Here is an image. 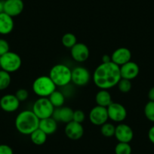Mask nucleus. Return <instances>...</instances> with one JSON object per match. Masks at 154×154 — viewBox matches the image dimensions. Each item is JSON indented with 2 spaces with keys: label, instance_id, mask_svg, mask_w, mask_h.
<instances>
[{
  "label": "nucleus",
  "instance_id": "f257e3e1",
  "mask_svg": "<svg viewBox=\"0 0 154 154\" xmlns=\"http://www.w3.org/2000/svg\"><path fill=\"white\" fill-rule=\"evenodd\" d=\"M121 79L119 66L112 61L99 64L92 75L94 85L100 89H110L116 86Z\"/></svg>",
  "mask_w": 154,
  "mask_h": 154
},
{
  "label": "nucleus",
  "instance_id": "f03ea898",
  "mask_svg": "<svg viewBox=\"0 0 154 154\" xmlns=\"http://www.w3.org/2000/svg\"><path fill=\"white\" fill-rule=\"evenodd\" d=\"M40 119L35 115L32 109H25L17 114L14 121V125L19 133L23 135H30L38 128Z\"/></svg>",
  "mask_w": 154,
  "mask_h": 154
},
{
  "label": "nucleus",
  "instance_id": "7ed1b4c3",
  "mask_svg": "<svg viewBox=\"0 0 154 154\" xmlns=\"http://www.w3.org/2000/svg\"><path fill=\"white\" fill-rule=\"evenodd\" d=\"M49 77L57 87H65L71 82L72 69L64 63H57L51 68Z\"/></svg>",
  "mask_w": 154,
  "mask_h": 154
},
{
  "label": "nucleus",
  "instance_id": "20e7f679",
  "mask_svg": "<svg viewBox=\"0 0 154 154\" xmlns=\"http://www.w3.org/2000/svg\"><path fill=\"white\" fill-rule=\"evenodd\" d=\"M57 88L49 75L37 77L32 85V91L38 97H48Z\"/></svg>",
  "mask_w": 154,
  "mask_h": 154
},
{
  "label": "nucleus",
  "instance_id": "39448f33",
  "mask_svg": "<svg viewBox=\"0 0 154 154\" xmlns=\"http://www.w3.org/2000/svg\"><path fill=\"white\" fill-rule=\"evenodd\" d=\"M54 109L48 97H38L32 106V111L39 119L51 117Z\"/></svg>",
  "mask_w": 154,
  "mask_h": 154
},
{
  "label": "nucleus",
  "instance_id": "423d86ee",
  "mask_svg": "<svg viewBox=\"0 0 154 154\" xmlns=\"http://www.w3.org/2000/svg\"><path fill=\"white\" fill-rule=\"evenodd\" d=\"M22 65V59L18 54L9 51L1 56L0 68L9 73L17 72Z\"/></svg>",
  "mask_w": 154,
  "mask_h": 154
},
{
  "label": "nucleus",
  "instance_id": "0eeeda50",
  "mask_svg": "<svg viewBox=\"0 0 154 154\" xmlns=\"http://www.w3.org/2000/svg\"><path fill=\"white\" fill-rule=\"evenodd\" d=\"M92 79L89 70L84 66H76L72 69L71 82L76 86L82 87L88 85Z\"/></svg>",
  "mask_w": 154,
  "mask_h": 154
},
{
  "label": "nucleus",
  "instance_id": "6e6552de",
  "mask_svg": "<svg viewBox=\"0 0 154 154\" xmlns=\"http://www.w3.org/2000/svg\"><path fill=\"white\" fill-rule=\"evenodd\" d=\"M109 119L114 122H123L127 117V110L125 106L117 102H112L106 107Z\"/></svg>",
  "mask_w": 154,
  "mask_h": 154
},
{
  "label": "nucleus",
  "instance_id": "1a4fd4ad",
  "mask_svg": "<svg viewBox=\"0 0 154 154\" xmlns=\"http://www.w3.org/2000/svg\"><path fill=\"white\" fill-rule=\"evenodd\" d=\"M109 119L106 107L96 105L89 112V120L93 125L101 126Z\"/></svg>",
  "mask_w": 154,
  "mask_h": 154
},
{
  "label": "nucleus",
  "instance_id": "9d476101",
  "mask_svg": "<svg viewBox=\"0 0 154 154\" xmlns=\"http://www.w3.org/2000/svg\"><path fill=\"white\" fill-rule=\"evenodd\" d=\"M70 55L75 61L78 63H83L89 57V48L85 44L77 42L73 47L70 48Z\"/></svg>",
  "mask_w": 154,
  "mask_h": 154
},
{
  "label": "nucleus",
  "instance_id": "9b49d317",
  "mask_svg": "<svg viewBox=\"0 0 154 154\" xmlns=\"http://www.w3.org/2000/svg\"><path fill=\"white\" fill-rule=\"evenodd\" d=\"M114 137L118 142L130 143L134 137V131L129 125L121 122L116 126Z\"/></svg>",
  "mask_w": 154,
  "mask_h": 154
},
{
  "label": "nucleus",
  "instance_id": "f8f14e48",
  "mask_svg": "<svg viewBox=\"0 0 154 154\" xmlns=\"http://www.w3.org/2000/svg\"><path fill=\"white\" fill-rule=\"evenodd\" d=\"M64 133L66 137L72 140H77L82 138L84 134V128L82 123L71 121L66 124Z\"/></svg>",
  "mask_w": 154,
  "mask_h": 154
},
{
  "label": "nucleus",
  "instance_id": "ddd939ff",
  "mask_svg": "<svg viewBox=\"0 0 154 154\" xmlns=\"http://www.w3.org/2000/svg\"><path fill=\"white\" fill-rule=\"evenodd\" d=\"M20 103L15 94H7L0 99V107L5 112H13L18 109Z\"/></svg>",
  "mask_w": 154,
  "mask_h": 154
},
{
  "label": "nucleus",
  "instance_id": "4468645a",
  "mask_svg": "<svg viewBox=\"0 0 154 154\" xmlns=\"http://www.w3.org/2000/svg\"><path fill=\"white\" fill-rule=\"evenodd\" d=\"M23 0H5L4 1V12L11 17H17L23 11Z\"/></svg>",
  "mask_w": 154,
  "mask_h": 154
},
{
  "label": "nucleus",
  "instance_id": "2eb2a0df",
  "mask_svg": "<svg viewBox=\"0 0 154 154\" xmlns=\"http://www.w3.org/2000/svg\"><path fill=\"white\" fill-rule=\"evenodd\" d=\"M131 59V52L128 48L120 47L116 49L111 54V61L118 66L128 63Z\"/></svg>",
  "mask_w": 154,
  "mask_h": 154
},
{
  "label": "nucleus",
  "instance_id": "dca6fc26",
  "mask_svg": "<svg viewBox=\"0 0 154 154\" xmlns=\"http://www.w3.org/2000/svg\"><path fill=\"white\" fill-rule=\"evenodd\" d=\"M119 68H120V74L122 79H128L131 81L135 79L140 72L138 64L131 60L120 66Z\"/></svg>",
  "mask_w": 154,
  "mask_h": 154
},
{
  "label": "nucleus",
  "instance_id": "f3484780",
  "mask_svg": "<svg viewBox=\"0 0 154 154\" xmlns=\"http://www.w3.org/2000/svg\"><path fill=\"white\" fill-rule=\"evenodd\" d=\"M74 110L69 106H61L59 108H55L51 117L55 119L57 122L68 123L72 121Z\"/></svg>",
  "mask_w": 154,
  "mask_h": 154
},
{
  "label": "nucleus",
  "instance_id": "a211bd4d",
  "mask_svg": "<svg viewBox=\"0 0 154 154\" xmlns=\"http://www.w3.org/2000/svg\"><path fill=\"white\" fill-rule=\"evenodd\" d=\"M14 23L13 17L2 12L0 14V34L8 35L14 29Z\"/></svg>",
  "mask_w": 154,
  "mask_h": 154
},
{
  "label": "nucleus",
  "instance_id": "6ab92c4d",
  "mask_svg": "<svg viewBox=\"0 0 154 154\" xmlns=\"http://www.w3.org/2000/svg\"><path fill=\"white\" fill-rule=\"evenodd\" d=\"M38 128H40L47 135H50L55 133V131H57V122L52 117L40 119L38 124Z\"/></svg>",
  "mask_w": 154,
  "mask_h": 154
},
{
  "label": "nucleus",
  "instance_id": "aec40b11",
  "mask_svg": "<svg viewBox=\"0 0 154 154\" xmlns=\"http://www.w3.org/2000/svg\"><path fill=\"white\" fill-rule=\"evenodd\" d=\"M95 102L98 106L107 107L113 101L108 90L100 89L95 95Z\"/></svg>",
  "mask_w": 154,
  "mask_h": 154
},
{
  "label": "nucleus",
  "instance_id": "412c9836",
  "mask_svg": "<svg viewBox=\"0 0 154 154\" xmlns=\"http://www.w3.org/2000/svg\"><path fill=\"white\" fill-rule=\"evenodd\" d=\"M66 96L64 95L62 91L55 90L51 95L48 97V99L51 101V104L54 106V108H59L63 106L65 103Z\"/></svg>",
  "mask_w": 154,
  "mask_h": 154
},
{
  "label": "nucleus",
  "instance_id": "4be33fe9",
  "mask_svg": "<svg viewBox=\"0 0 154 154\" xmlns=\"http://www.w3.org/2000/svg\"><path fill=\"white\" fill-rule=\"evenodd\" d=\"M30 140L35 145L37 146H41L43 145L47 140V135L44 131H42L40 128H37L36 130L33 131L32 134H30Z\"/></svg>",
  "mask_w": 154,
  "mask_h": 154
},
{
  "label": "nucleus",
  "instance_id": "5701e85b",
  "mask_svg": "<svg viewBox=\"0 0 154 154\" xmlns=\"http://www.w3.org/2000/svg\"><path fill=\"white\" fill-rule=\"evenodd\" d=\"M61 42L65 48L70 49L77 43L76 36L72 32H66L62 36Z\"/></svg>",
  "mask_w": 154,
  "mask_h": 154
},
{
  "label": "nucleus",
  "instance_id": "b1692460",
  "mask_svg": "<svg viewBox=\"0 0 154 154\" xmlns=\"http://www.w3.org/2000/svg\"><path fill=\"white\" fill-rule=\"evenodd\" d=\"M11 82V73L0 69V91H3L9 87Z\"/></svg>",
  "mask_w": 154,
  "mask_h": 154
},
{
  "label": "nucleus",
  "instance_id": "393cba45",
  "mask_svg": "<svg viewBox=\"0 0 154 154\" xmlns=\"http://www.w3.org/2000/svg\"><path fill=\"white\" fill-rule=\"evenodd\" d=\"M116 126L111 122H106L100 126V133L105 137H112L115 134Z\"/></svg>",
  "mask_w": 154,
  "mask_h": 154
},
{
  "label": "nucleus",
  "instance_id": "a878e982",
  "mask_svg": "<svg viewBox=\"0 0 154 154\" xmlns=\"http://www.w3.org/2000/svg\"><path fill=\"white\" fill-rule=\"evenodd\" d=\"M132 148L129 143L118 142L115 146V154H131Z\"/></svg>",
  "mask_w": 154,
  "mask_h": 154
},
{
  "label": "nucleus",
  "instance_id": "bb28decb",
  "mask_svg": "<svg viewBox=\"0 0 154 154\" xmlns=\"http://www.w3.org/2000/svg\"><path fill=\"white\" fill-rule=\"evenodd\" d=\"M143 112L146 119L150 122H154V101H148L143 109Z\"/></svg>",
  "mask_w": 154,
  "mask_h": 154
},
{
  "label": "nucleus",
  "instance_id": "cd10ccee",
  "mask_svg": "<svg viewBox=\"0 0 154 154\" xmlns=\"http://www.w3.org/2000/svg\"><path fill=\"white\" fill-rule=\"evenodd\" d=\"M118 88L119 91L122 93H128L131 91V88H132V85H131V80L125 79H121L119 80V83L117 84Z\"/></svg>",
  "mask_w": 154,
  "mask_h": 154
},
{
  "label": "nucleus",
  "instance_id": "c85d7f7f",
  "mask_svg": "<svg viewBox=\"0 0 154 154\" xmlns=\"http://www.w3.org/2000/svg\"><path fill=\"white\" fill-rule=\"evenodd\" d=\"M14 94L20 102L25 101L29 97V92L25 88H19Z\"/></svg>",
  "mask_w": 154,
  "mask_h": 154
},
{
  "label": "nucleus",
  "instance_id": "c756f323",
  "mask_svg": "<svg viewBox=\"0 0 154 154\" xmlns=\"http://www.w3.org/2000/svg\"><path fill=\"white\" fill-rule=\"evenodd\" d=\"M85 119V114L81 109H76L73 112V118L72 121H75L79 123H82Z\"/></svg>",
  "mask_w": 154,
  "mask_h": 154
},
{
  "label": "nucleus",
  "instance_id": "7c9ffc66",
  "mask_svg": "<svg viewBox=\"0 0 154 154\" xmlns=\"http://www.w3.org/2000/svg\"><path fill=\"white\" fill-rule=\"evenodd\" d=\"M10 51V45L8 41L5 38H0V56L6 54Z\"/></svg>",
  "mask_w": 154,
  "mask_h": 154
},
{
  "label": "nucleus",
  "instance_id": "2f4dec72",
  "mask_svg": "<svg viewBox=\"0 0 154 154\" xmlns=\"http://www.w3.org/2000/svg\"><path fill=\"white\" fill-rule=\"evenodd\" d=\"M0 154H14L12 148L7 144H0Z\"/></svg>",
  "mask_w": 154,
  "mask_h": 154
},
{
  "label": "nucleus",
  "instance_id": "473e14b6",
  "mask_svg": "<svg viewBox=\"0 0 154 154\" xmlns=\"http://www.w3.org/2000/svg\"><path fill=\"white\" fill-rule=\"evenodd\" d=\"M148 138L149 141L154 144V125H152L148 131Z\"/></svg>",
  "mask_w": 154,
  "mask_h": 154
},
{
  "label": "nucleus",
  "instance_id": "72a5a7b5",
  "mask_svg": "<svg viewBox=\"0 0 154 154\" xmlns=\"http://www.w3.org/2000/svg\"><path fill=\"white\" fill-rule=\"evenodd\" d=\"M148 98L151 101H154V86L152 87L148 91Z\"/></svg>",
  "mask_w": 154,
  "mask_h": 154
},
{
  "label": "nucleus",
  "instance_id": "f704fd0d",
  "mask_svg": "<svg viewBox=\"0 0 154 154\" xmlns=\"http://www.w3.org/2000/svg\"><path fill=\"white\" fill-rule=\"evenodd\" d=\"M111 62V56L107 55V54H104L102 57V63H109Z\"/></svg>",
  "mask_w": 154,
  "mask_h": 154
},
{
  "label": "nucleus",
  "instance_id": "c9c22d12",
  "mask_svg": "<svg viewBox=\"0 0 154 154\" xmlns=\"http://www.w3.org/2000/svg\"><path fill=\"white\" fill-rule=\"evenodd\" d=\"M4 12V1L0 0V14Z\"/></svg>",
  "mask_w": 154,
  "mask_h": 154
},
{
  "label": "nucleus",
  "instance_id": "e433bc0d",
  "mask_svg": "<svg viewBox=\"0 0 154 154\" xmlns=\"http://www.w3.org/2000/svg\"><path fill=\"white\" fill-rule=\"evenodd\" d=\"M0 58H1V56H0Z\"/></svg>",
  "mask_w": 154,
  "mask_h": 154
}]
</instances>
